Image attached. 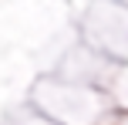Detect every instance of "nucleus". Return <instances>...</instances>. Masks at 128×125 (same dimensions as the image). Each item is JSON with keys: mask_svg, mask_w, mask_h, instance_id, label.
<instances>
[]
</instances>
